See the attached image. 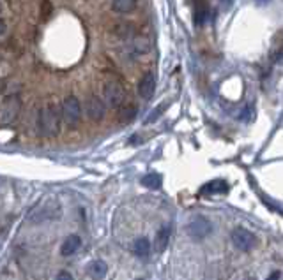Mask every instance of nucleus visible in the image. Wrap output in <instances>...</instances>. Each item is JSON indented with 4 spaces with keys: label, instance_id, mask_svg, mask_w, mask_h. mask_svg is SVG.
<instances>
[{
    "label": "nucleus",
    "instance_id": "obj_26",
    "mask_svg": "<svg viewBox=\"0 0 283 280\" xmlns=\"http://www.w3.org/2000/svg\"><path fill=\"white\" fill-rule=\"evenodd\" d=\"M6 87H7V83H6V79H0V95L6 92Z\"/></svg>",
    "mask_w": 283,
    "mask_h": 280
},
{
    "label": "nucleus",
    "instance_id": "obj_21",
    "mask_svg": "<svg viewBox=\"0 0 283 280\" xmlns=\"http://www.w3.org/2000/svg\"><path fill=\"white\" fill-rule=\"evenodd\" d=\"M163 111H165V104H163V106H159V110H154L153 113L149 115V118H147V122L145 123H153V122H156V120L161 117V113Z\"/></svg>",
    "mask_w": 283,
    "mask_h": 280
},
{
    "label": "nucleus",
    "instance_id": "obj_4",
    "mask_svg": "<svg viewBox=\"0 0 283 280\" xmlns=\"http://www.w3.org/2000/svg\"><path fill=\"white\" fill-rule=\"evenodd\" d=\"M80 118H82V106L80 101L74 95H67L62 102V120L64 123H67L69 127L78 125Z\"/></svg>",
    "mask_w": 283,
    "mask_h": 280
},
{
    "label": "nucleus",
    "instance_id": "obj_15",
    "mask_svg": "<svg viewBox=\"0 0 283 280\" xmlns=\"http://www.w3.org/2000/svg\"><path fill=\"white\" fill-rule=\"evenodd\" d=\"M150 46H153V42H150V39L147 37V35H135L133 37V50L137 51V53H149L150 51Z\"/></svg>",
    "mask_w": 283,
    "mask_h": 280
},
{
    "label": "nucleus",
    "instance_id": "obj_12",
    "mask_svg": "<svg viewBox=\"0 0 283 280\" xmlns=\"http://www.w3.org/2000/svg\"><path fill=\"white\" fill-rule=\"evenodd\" d=\"M80 245H82V240H80L78 234L67 236V238L64 240L62 247H61V254L64 255V257H67V255H73L74 252L80 249Z\"/></svg>",
    "mask_w": 283,
    "mask_h": 280
},
{
    "label": "nucleus",
    "instance_id": "obj_31",
    "mask_svg": "<svg viewBox=\"0 0 283 280\" xmlns=\"http://www.w3.org/2000/svg\"><path fill=\"white\" fill-rule=\"evenodd\" d=\"M138 280H142V278H138Z\"/></svg>",
    "mask_w": 283,
    "mask_h": 280
},
{
    "label": "nucleus",
    "instance_id": "obj_28",
    "mask_svg": "<svg viewBox=\"0 0 283 280\" xmlns=\"http://www.w3.org/2000/svg\"><path fill=\"white\" fill-rule=\"evenodd\" d=\"M2 9H4V6H2V2H0V13H2Z\"/></svg>",
    "mask_w": 283,
    "mask_h": 280
},
{
    "label": "nucleus",
    "instance_id": "obj_14",
    "mask_svg": "<svg viewBox=\"0 0 283 280\" xmlns=\"http://www.w3.org/2000/svg\"><path fill=\"white\" fill-rule=\"evenodd\" d=\"M133 252L138 255V257H149V254H150V242L145 238V236H142V238L135 240Z\"/></svg>",
    "mask_w": 283,
    "mask_h": 280
},
{
    "label": "nucleus",
    "instance_id": "obj_20",
    "mask_svg": "<svg viewBox=\"0 0 283 280\" xmlns=\"http://www.w3.org/2000/svg\"><path fill=\"white\" fill-rule=\"evenodd\" d=\"M51 4H50V0H43L41 2V18H48V16L51 14Z\"/></svg>",
    "mask_w": 283,
    "mask_h": 280
},
{
    "label": "nucleus",
    "instance_id": "obj_7",
    "mask_svg": "<svg viewBox=\"0 0 283 280\" xmlns=\"http://www.w3.org/2000/svg\"><path fill=\"white\" fill-rule=\"evenodd\" d=\"M85 111H87V117L94 122H101L105 118L106 113V104L98 97V95H90L85 102Z\"/></svg>",
    "mask_w": 283,
    "mask_h": 280
},
{
    "label": "nucleus",
    "instance_id": "obj_30",
    "mask_svg": "<svg viewBox=\"0 0 283 280\" xmlns=\"http://www.w3.org/2000/svg\"><path fill=\"white\" fill-rule=\"evenodd\" d=\"M195 2H200V0H195Z\"/></svg>",
    "mask_w": 283,
    "mask_h": 280
},
{
    "label": "nucleus",
    "instance_id": "obj_18",
    "mask_svg": "<svg viewBox=\"0 0 283 280\" xmlns=\"http://www.w3.org/2000/svg\"><path fill=\"white\" fill-rule=\"evenodd\" d=\"M111 7L117 13H131L137 7V0H114Z\"/></svg>",
    "mask_w": 283,
    "mask_h": 280
},
{
    "label": "nucleus",
    "instance_id": "obj_6",
    "mask_svg": "<svg viewBox=\"0 0 283 280\" xmlns=\"http://www.w3.org/2000/svg\"><path fill=\"white\" fill-rule=\"evenodd\" d=\"M211 231H213V224L207 221L205 217L193 219V221L186 226V233L193 240H204L205 236L211 234Z\"/></svg>",
    "mask_w": 283,
    "mask_h": 280
},
{
    "label": "nucleus",
    "instance_id": "obj_22",
    "mask_svg": "<svg viewBox=\"0 0 283 280\" xmlns=\"http://www.w3.org/2000/svg\"><path fill=\"white\" fill-rule=\"evenodd\" d=\"M242 122H252L253 120V106H246V110L241 113Z\"/></svg>",
    "mask_w": 283,
    "mask_h": 280
},
{
    "label": "nucleus",
    "instance_id": "obj_1",
    "mask_svg": "<svg viewBox=\"0 0 283 280\" xmlns=\"http://www.w3.org/2000/svg\"><path fill=\"white\" fill-rule=\"evenodd\" d=\"M37 127L39 133L48 138H53L61 133V117H59V111L55 106H46L39 111V118H37Z\"/></svg>",
    "mask_w": 283,
    "mask_h": 280
},
{
    "label": "nucleus",
    "instance_id": "obj_17",
    "mask_svg": "<svg viewBox=\"0 0 283 280\" xmlns=\"http://www.w3.org/2000/svg\"><path fill=\"white\" fill-rule=\"evenodd\" d=\"M138 113V107L135 106V104H127V106L121 107V111H119V120H121L122 123H127L131 122V120H135Z\"/></svg>",
    "mask_w": 283,
    "mask_h": 280
},
{
    "label": "nucleus",
    "instance_id": "obj_13",
    "mask_svg": "<svg viewBox=\"0 0 283 280\" xmlns=\"http://www.w3.org/2000/svg\"><path fill=\"white\" fill-rule=\"evenodd\" d=\"M106 271H108V266H106V263L101 261V259L92 261L89 266H87V275L94 280H101L106 275Z\"/></svg>",
    "mask_w": 283,
    "mask_h": 280
},
{
    "label": "nucleus",
    "instance_id": "obj_2",
    "mask_svg": "<svg viewBox=\"0 0 283 280\" xmlns=\"http://www.w3.org/2000/svg\"><path fill=\"white\" fill-rule=\"evenodd\" d=\"M22 111V99H20L18 94H11L6 95L0 102V125H7L13 120H16V117Z\"/></svg>",
    "mask_w": 283,
    "mask_h": 280
},
{
    "label": "nucleus",
    "instance_id": "obj_16",
    "mask_svg": "<svg viewBox=\"0 0 283 280\" xmlns=\"http://www.w3.org/2000/svg\"><path fill=\"white\" fill-rule=\"evenodd\" d=\"M197 6V11H195V21L197 25H204L207 21V16H209V6L205 4V0H200V2H195Z\"/></svg>",
    "mask_w": 283,
    "mask_h": 280
},
{
    "label": "nucleus",
    "instance_id": "obj_27",
    "mask_svg": "<svg viewBox=\"0 0 283 280\" xmlns=\"http://www.w3.org/2000/svg\"><path fill=\"white\" fill-rule=\"evenodd\" d=\"M220 2H221V6H223V7H229L232 0H220Z\"/></svg>",
    "mask_w": 283,
    "mask_h": 280
},
{
    "label": "nucleus",
    "instance_id": "obj_25",
    "mask_svg": "<svg viewBox=\"0 0 283 280\" xmlns=\"http://www.w3.org/2000/svg\"><path fill=\"white\" fill-rule=\"evenodd\" d=\"M6 30H7V27H6V23L0 19V37H2L4 34H6Z\"/></svg>",
    "mask_w": 283,
    "mask_h": 280
},
{
    "label": "nucleus",
    "instance_id": "obj_8",
    "mask_svg": "<svg viewBox=\"0 0 283 280\" xmlns=\"http://www.w3.org/2000/svg\"><path fill=\"white\" fill-rule=\"evenodd\" d=\"M55 217H61V205H57V203H46L45 208L39 206L32 211V222H41L45 219Z\"/></svg>",
    "mask_w": 283,
    "mask_h": 280
},
{
    "label": "nucleus",
    "instance_id": "obj_9",
    "mask_svg": "<svg viewBox=\"0 0 283 280\" xmlns=\"http://www.w3.org/2000/svg\"><path fill=\"white\" fill-rule=\"evenodd\" d=\"M154 90H156V78H154V74L147 73L145 76H142L140 83H138V95H140L143 101H149V99H153Z\"/></svg>",
    "mask_w": 283,
    "mask_h": 280
},
{
    "label": "nucleus",
    "instance_id": "obj_19",
    "mask_svg": "<svg viewBox=\"0 0 283 280\" xmlns=\"http://www.w3.org/2000/svg\"><path fill=\"white\" fill-rule=\"evenodd\" d=\"M161 182H163V178H161V175H158V173H149L142 178V185L147 187V189H159V187H161Z\"/></svg>",
    "mask_w": 283,
    "mask_h": 280
},
{
    "label": "nucleus",
    "instance_id": "obj_29",
    "mask_svg": "<svg viewBox=\"0 0 283 280\" xmlns=\"http://www.w3.org/2000/svg\"><path fill=\"white\" fill-rule=\"evenodd\" d=\"M258 2H268V0H258Z\"/></svg>",
    "mask_w": 283,
    "mask_h": 280
},
{
    "label": "nucleus",
    "instance_id": "obj_3",
    "mask_svg": "<svg viewBox=\"0 0 283 280\" xmlns=\"http://www.w3.org/2000/svg\"><path fill=\"white\" fill-rule=\"evenodd\" d=\"M103 95H105V102L108 104L110 107H121L122 102H124L126 92L124 87L117 81V79H108L103 87Z\"/></svg>",
    "mask_w": 283,
    "mask_h": 280
},
{
    "label": "nucleus",
    "instance_id": "obj_23",
    "mask_svg": "<svg viewBox=\"0 0 283 280\" xmlns=\"http://www.w3.org/2000/svg\"><path fill=\"white\" fill-rule=\"evenodd\" d=\"M57 280H73V275L67 273V271H61V273L57 275Z\"/></svg>",
    "mask_w": 283,
    "mask_h": 280
},
{
    "label": "nucleus",
    "instance_id": "obj_24",
    "mask_svg": "<svg viewBox=\"0 0 283 280\" xmlns=\"http://www.w3.org/2000/svg\"><path fill=\"white\" fill-rule=\"evenodd\" d=\"M266 280H280V271H273Z\"/></svg>",
    "mask_w": 283,
    "mask_h": 280
},
{
    "label": "nucleus",
    "instance_id": "obj_11",
    "mask_svg": "<svg viewBox=\"0 0 283 280\" xmlns=\"http://www.w3.org/2000/svg\"><path fill=\"white\" fill-rule=\"evenodd\" d=\"M170 238H172V226L170 224H165V226L161 227V229L156 233V250L158 252H163L168 247V242H170Z\"/></svg>",
    "mask_w": 283,
    "mask_h": 280
},
{
    "label": "nucleus",
    "instance_id": "obj_10",
    "mask_svg": "<svg viewBox=\"0 0 283 280\" xmlns=\"http://www.w3.org/2000/svg\"><path fill=\"white\" fill-rule=\"evenodd\" d=\"M229 192V183L225 180H213V182L205 183L200 189L202 196H213V194H227Z\"/></svg>",
    "mask_w": 283,
    "mask_h": 280
},
{
    "label": "nucleus",
    "instance_id": "obj_5",
    "mask_svg": "<svg viewBox=\"0 0 283 280\" xmlns=\"http://www.w3.org/2000/svg\"><path fill=\"white\" fill-rule=\"evenodd\" d=\"M232 243L236 249L242 252H250L257 245V236L250 233L248 229H244V227H236V229L232 231Z\"/></svg>",
    "mask_w": 283,
    "mask_h": 280
}]
</instances>
